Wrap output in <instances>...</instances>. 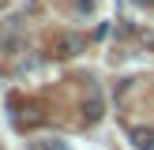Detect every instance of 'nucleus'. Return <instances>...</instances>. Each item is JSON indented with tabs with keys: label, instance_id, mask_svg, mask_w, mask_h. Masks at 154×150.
I'll return each mask as SVG.
<instances>
[{
	"label": "nucleus",
	"instance_id": "nucleus-1",
	"mask_svg": "<svg viewBox=\"0 0 154 150\" xmlns=\"http://www.w3.org/2000/svg\"><path fill=\"white\" fill-rule=\"evenodd\" d=\"M132 142L139 150H154V128H135V131H132Z\"/></svg>",
	"mask_w": 154,
	"mask_h": 150
},
{
	"label": "nucleus",
	"instance_id": "nucleus-4",
	"mask_svg": "<svg viewBox=\"0 0 154 150\" xmlns=\"http://www.w3.org/2000/svg\"><path fill=\"white\" fill-rule=\"evenodd\" d=\"M139 4H150V8H154V0H139Z\"/></svg>",
	"mask_w": 154,
	"mask_h": 150
},
{
	"label": "nucleus",
	"instance_id": "nucleus-2",
	"mask_svg": "<svg viewBox=\"0 0 154 150\" xmlns=\"http://www.w3.org/2000/svg\"><path fill=\"white\" fill-rule=\"evenodd\" d=\"M60 49H64V56H72L79 49V38H60Z\"/></svg>",
	"mask_w": 154,
	"mask_h": 150
},
{
	"label": "nucleus",
	"instance_id": "nucleus-3",
	"mask_svg": "<svg viewBox=\"0 0 154 150\" xmlns=\"http://www.w3.org/2000/svg\"><path fill=\"white\" fill-rule=\"evenodd\" d=\"M34 150H68L64 142H34Z\"/></svg>",
	"mask_w": 154,
	"mask_h": 150
},
{
	"label": "nucleus",
	"instance_id": "nucleus-5",
	"mask_svg": "<svg viewBox=\"0 0 154 150\" xmlns=\"http://www.w3.org/2000/svg\"><path fill=\"white\" fill-rule=\"evenodd\" d=\"M0 41H4V34H0Z\"/></svg>",
	"mask_w": 154,
	"mask_h": 150
}]
</instances>
